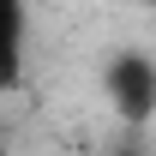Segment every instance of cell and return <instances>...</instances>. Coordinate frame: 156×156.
<instances>
[{"label": "cell", "instance_id": "obj_1", "mask_svg": "<svg viewBox=\"0 0 156 156\" xmlns=\"http://www.w3.org/2000/svg\"><path fill=\"white\" fill-rule=\"evenodd\" d=\"M102 90L126 120H150L156 114V60L150 54H114L102 66Z\"/></svg>", "mask_w": 156, "mask_h": 156}, {"label": "cell", "instance_id": "obj_2", "mask_svg": "<svg viewBox=\"0 0 156 156\" xmlns=\"http://www.w3.org/2000/svg\"><path fill=\"white\" fill-rule=\"evenodd\" d=\"M24 78V0H0V90Z\"/></svg>", "mask_w": 156, "mask_h": 156}]
</instances>
